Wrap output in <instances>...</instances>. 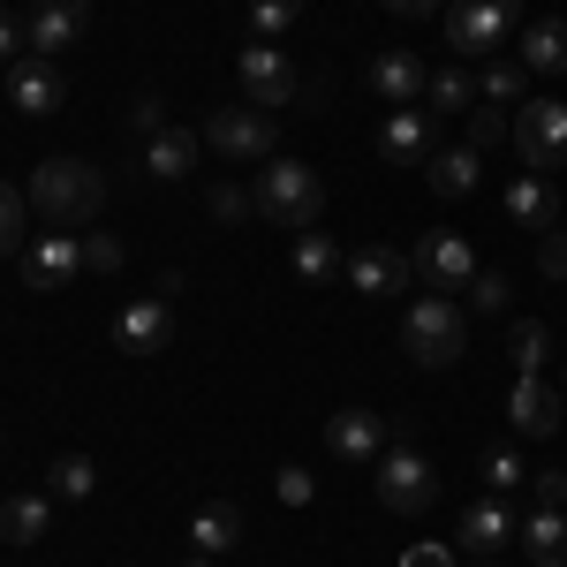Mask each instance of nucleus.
Listing matches in <instances>:
<instances>
[{
    "mask_svg": "<svg viewBox=\"0 0 567 567\" xmlns=\"http://www.w3.org/2000/svg\"><path fill=\"white\" fill-rule=\"evenodd\" d=\"M454 537H462V553H477V560H499V553H507V537H523V523L507 515V499H477V507H462Z\"/></svg>",
    "mask_w": 567,
    "mask_h": 567,
    "instance_id": "obj_15",
    "label": "nucleus"
},
{
    "mask_svg": "<svg viewBox=\"0 0 567 567\" xmlns=\"http://www.w3.org/2000/svg\"><path fill=\"white\" fill-rule=\"evenodd\" d=\"M91 484H99L91 454H61V462L45 470V492H53V499H91Z\"/></svg>",
    "mask_w": 567,
    "mask_h": 567,
    "instance_id": "obj_28",
    "label": "nucleus"
},
{
    "mask_svg": "<svg viewBox=\"0 0 567 567\" xmlns=\"http://www.w3.org/2000/svg\"><path fill=\"white\" fill-rule=\"evenodd\" d=\"M424 182H432L439 197H470V189H477V144L432 152V159H424Z\"/></svg>",
    "mask_w": 567,
    "mask_h": 567,
    "instance_id": "obj_24",
    "label": "nucleus"
},
{
    "mask_svg": "<svg viewBox=\"0 0 567 567\" xmlns=\"http://www.w3.org/2000/svg\"><path fill=\"white\" fill-rule=\"evenodd\" d=\"M0 61H8V69L23 61V16H16V8H0Z\"/></svg>",
    "mask_w": 567,
    "mask_h": 567,
    "instance_id": "obj_39",
    "label": "nucleus"
},
{
    "mask_svg": "<svg viewBox=\"0 0 567 567\" xmlns=\"http://www.w3.org/2000/svg\"><path fill=\"white\" fill-rule=\"evenodd\" d=\"M560 197H553V182L545 175H523V182H507V219L515 227H529V235H545V227H560Z\"/></svg>",
    "mask_w": 567,
    "mask_h": 567,
    "instance_id": "obj_20",
    "label": "nucleus"
},
{
    "mask_svg": "<svg viewBox=\"0 0 567 567\" xmlns=\"http://www.w3.org/2000/svg\"><path fill=\"white\" fill-rule=\"evenodd\" d=\"M560 219H567V213H560Z\"/></svg>",
    "mask_w": 567,
    "mask_h": 567,
    "instance_id": "obj_50",
    "label": "nucleus"
},
{
    "mask_svg": "<svg viewBox=\"0 0 567 567\" xmlns=\"http://www.w3.org/2000/svg\"><path fill=\"white\" fill-rule=\"evenodd\" d=\"M484 8H507V16H523V0H484Z\"/></svg>",
    "mask_w": 567,
    "mask_h": 567,
    "instance_id": "obj_46",
    "label": "nucleus"
},
{
    "mask_svg": "<svg viewBox=\"0 0 567 567\" xmlns=\"http://www.w3.org/2000/svg\"><path fill=\"white\" fill-rule=\"evenodd\" d=\"M424 84H432V69H424L409 45H386V53L371 61V91H379L386 106H416V99H424Z\"/></svg>",
    "mask_w": 567,
    "mask_h": 567,
    "instance_id": "obj_17",
    "label": "nucleus"
},
{
    "mask_svg": "<svg viewBox=\"0 0 567 567\" xmlns=\"http://www.w3.org/2000/svg\"><path fill=\"white\" fill-rule=\"evenodd\" d=\"M326 446H333V462H349V470H379V454H386V424H379V409H333Z\"/></svg>",
    "mask_w": 567,
    "mask_h": 567,
    "instance_id": "obj_12",
    "label": "nucleus"
},
{
    "mask_svg": "<svg viewBox=\"0 0 567 567\" xmlns=\"http://www.w3.org/2000/svg\"><path fill=\"white\" fill-rule=\"evenodd\" d=\"M84 265L114 272V265H122V243H114V235H91V243H84Z\"/></svg>",
    "mask_w": 567,
    "mask_h": 567,
    "instance_id": "obj_41",
    "label": "nucleus"
},
{
    "mask_svg": "<svg viewBox=\"0 0 567 567\" xmlns=\"http://www.w3.org/2000/svg\"><path fill=\"white\" fill-rule=\"evenodd\" d=\"M197 152H205V136H197V130H159L152 144H144V175H152V182H182L189 167H197Z\"/></svg>",
    "mask_w": 567,
    "mask_h": 567,
    "instance_id": "obj_21",
    "label": "nucleus"
},
{
    "mask_svg": "<svg viewBox=\"0 0 567 567\" xmlns=\"http://www.w3.org/2000/svg\"><path fill=\"white\" fill-rule=\"evenodd\" d=\"M76 265H84V243L53 227L39 250H23V280H31L39 296H53V288H69V280H76Z\"/></svg>",
    "mask_w": 567,
    "mask_h": 567,
    "instance_id": "obj_18",
    "label": "nucleus"
},
{
    "mask_svg": "<svg viewBox=\"0 0 567 567\" xmlns=\"http://www.w3.org/2000/svg\"><path fill=\"white\" fill-rule=\"evenodd\" d=\"M130 130L144 136V144H152V136L167 130V99H152V91H144V99H136V106H130Z\"/></svg>",
    "mask_w": 567,
    "mask_h": 567,
    "instance_id": "obj_36",
    "label": "nucleus"
},
{
    "mask_svg": "<svg viewBox=\"0 0 567 567\" xmlns=\"http://www.w3.org/2000/svg\"><path fill=\"white\" fill-rule=\"evenodd\" d=\"M379 152H386V167H416V159H432V122H424L416 106H393L386 130H379Z\"/></svg>",
    "mask_w": 567,
    "mask_h": 567,
    "instance_id": "obj_19",
    "label": "nucleus"
},
{
    "mask_svg": "<svg viewBox=\"0 0 567 567\" xmlns=\"http://www.w3.org/2000/svg\"><path fill=\"white\" fill-rule=\"evenodd\" d=\"M499 136H507V114H499V106H470V144H499Z\"/></svg>",
    "mask_w": 567,
    "mask_h": 567,
    "instance_id": "obj_38",
    "label": "nucleus"
},
{
    "mask_svg": "<svg viewBox=\"0 0 567 567\" xmlns=\"http://www.w3.org/2000/svg\"><path fill=\"white\" fill-rule=\"evenodd\" d=\"M515 152L529 175H553L567 159V99H523L515 114Z\"/></svg>",
    "mask_w": 567,
    "mask_h": 567,
    "instance_id": "obj_6",
    "label": "nucleus"
},
{
    "mask_svg": "<svg viewBox=\"0 0 567 567\" xmlns=\"http://www.w3.org/2000/svg\"><path fill=\"white\" fill-rule=\"evenodd\" d=\"M99 205H106V175L84 167V159H45L39 175H31V213H39L45 227H61V235L91 227Z\"/></svg>",
    "mask_w": 567,
    "mask_h": 567,
    "instance_id": "obj_1",
    "label": "nucleus"
},
{
    "mask_svg": "<svg viewBox=\"0 0 567 567\" xmlns=\"http://www.w3.org/2000/svg\"><path fill=\"white\" fill-rule=\"evenodd\" d=\"M484 567H499V560H484Z\"/></svg>",
    "mask_w": 567,
    "mask_h": 567,
    "instance_id": "obj_49",
    "label": "nucleus"
},
{
    "mask_svg": "<svg viewBox=\"0 0 567 567\" xmlns=\"http://www.w3.org/2000/svg\"><path fill=\"white\" fill-rule=\"evenodd\" d=\"M523 69L529 76H560L567 69V16H537L523 31Z\"/></svg>",
    "mask_w": 567,
    "mask_h": 567,
    "instance_id": "obj_22",
    "label": "nucleus"
},
{
    "mask_svg": "<svg viewBox=\"0 0 567 567\" xmlns=\"http://www.w3.org/2000/svg\"><path fill=\"white\" fill-rule=\"evenodd\" d=\"M0 446H8V432H0Z\"/></svg>",
    "mask_w": 567,
    "mask_h": 567,
    "instance_id": "obj_48",
    "label": "nucleus"
},
{
    "mask_svg": "<svg viewBox=\"0 0 567 567\" xmlns=\"http://www.w3.org/2000/svg\"><path fill=\"white\" fill-rule=\"evenodd\" d=\"M8 99H16L23 114H61V99H69V76H61V61H45V53H23V61L8 69Z\"/></svg>",
    "mask_w": 567,
    "mask_h": 567,
    "instance_id": "obj_14",
    "label": "nucleus"
},
{
    "mask_svg": "<svg viewBox=\"0 0 567 567\" xmlns=\"http://www.w3.org/2000/svg\"><path fill=\"white\" fill-rule=\"evenodd\" d=\"M197 136L213 144L219 159H235V167H265V159L280 152V122H272L265 106H250V99H243V106H219Z\"/></svg>",
    "mask_w": 567,
    "mask_h": 567,
    "instance_id": "obj_4",
    "label": "nucleus"
},
{
    "mask_svg": "<svg viewBox=\"0 0 567 567\" xmlns=\"http://www.w3.org/2000/svg\"><path fill=\"white\" fill-rule=\"evenodd\" d=\"M296 272H303V280H333V272H341V250H333L326 227H303V235H296Z\"/></svg>",
    "mask_w": 567,
    "mask_h": 567,
    "instance_id": "obj_27",
    "label": "nucleus"
},
{
    "mask_svg": "<svg viewBox=\"0 0 567 567\" xmlns=\"http://www.w3.org/2000/svg\"><path fill=\"white\" fill-rule=\"evenodd\" d=\"M23 205H31V189L0 182V258H16V250H23Z\"/></svg>",
    "mask_w": 567,
    "mask_h": 567,
    "instance_id": "obj_30",
    "label": "nucleus"
},
{
    "mask_svg": "<svg viewBox=\"0 0 567 567\" xmlns=\"http://www.w3.org/2000/svg\"><path fill=\"white\" fill-rule=\"evenodd\" d=\"M484 484H492V492H515V484H523V454H515V446H492V454H484Z\"/></svg>",
    "mask_w": 567,
    "mask_h": 567,
    "instance_id": "obj_34",
    "label": "nucleus"
},
{
    "mask_svg": "<svg viewBox=\"0 0 567 567\" xmlns=\"http://www.w3.org/2000/svg\"><path fill=\"white\" fill-rule=\"evenodd\" d=\"M523 553H529V567H567V515L560 507H537L523 523Z\"/></svg>",
    "mask_w": 567,
    "mask_h": 567,
    "instance_id": "obj_23",
    "label": "nucleus"
},
{
    "mask_svg": "<svg viewBox=\"0 0 567 567\" xmlns=\"http://www.w3.org/2000/svg\"><path fill=\"white\" fill-rule=\"evenodd\" d=\"M175 341V310H167V296H136L122 318H114V349L122 355H159Z\"/></svg>",
    "mask_w": 567,
    "mask_h": 567,
    "instance_id": "obj_13",
    "label": "nucleus"
},
{
    "mask_svg": "<svg viewBox=\"0 0 567 567\" xmlns=\"http://www.w3.org/2000/svg\"><path fill=\"white\" fill-rule=\"evenodd\" d=\"M484 99H492V106H523L529 99V69L523 61H492V69H484Z\"/></svg>",
    "mask_w": 567,
    "mask_h": 567,
    "instance_id": "obj_29",
    "label": "nucleus"
},
{
    "mask_svg": "<svg viewBox=\"0 0 567 567\" xmlns=\"http://www.w3.org/2000/svg\"><path fill=\"white\" fill-rule=\"evenodd\" d=\"M84 31H91V0H31V16H23V45L45 61L84 45Z\"/></svg>",
    "mask_w": 567,
    "mask_h": 567,
    "instance_id": "obj_8",
    "label": "nucleus"
},
{
    "mask_svg": "<svg viewBox=\"0 0 567 567\" xmlns=\"http://www.w3.org/2000/svg\"><path fill=\"white\" fill-rule=\"evenodd\" d=\"M424 99H432V106H446V114H470V99H477V84H470L462 69H432V84H424Z\"/></svg>",
    "mask_w": 567,
    "mask_h": 567,
    "instance_id": "obj_31",
    "label": "nucleus"
},
{
    "mask_svg": "<svg viewBox=\"0 0 567 567\" xmlns=\"http://www.w3.org/2000/svg\"><path fill=\"white\" fill-rule=\"evenodd\" d=\"M416 280V258H401V250H386V243H363L349 258V288L355 296H401Z\"/></svg>",
    "mask_w": 567,
    "mask_h": 567,
    "instance_id": "obj_16",
    "label": "nucleus"
},
{
    "mask_svg": "<svg viewBox=\"0 0 567 567\" xmlns=\"http://www.w3.org/2000/svg\"><path fill=\"white\" fill-rule=\"evenodd\" d=\"M507 31H515L507 8H484V0H454V8H446V45L470 53V61H492V53L507 45Z\"/></svg>",
    "mask_w": 567,
    "mask_h": 567,
    "instance_id": "obj_9",
    "label": "nucleus"
},
{
    "mask_svg": "<svg viewBox=\"0 0 567 567\" xmlns=\"http://www.w3.org/2000/svg\"><path fill=\"white\" fill-rule=\"evenodd\" d=\"M537 272H545V280H567V235H560V227L537 235Z\"/></svg>",
    "mask_w": 567,
    "mask_h": 567,
    "instance_id": "obj_35",
    "label": "nucleus"
},
{
    "mask_svg": "<svg viewBox=\"0 0 567 567\" xmlns=\"http://www.w3.org/2000/svg\"><path fill=\"white\" fill-rule=\"evenodd\" d=\"M250 205H258V197H243V189H213V213L227 219V227H235V219H250Z\"/></svg>",
    "mask_w": 567,
    "mask_h": 567,
    "instance_id": "obj_40",
    "label": "nucleus"
},
{
    "mask_svg": "<svg viewBox=\"0 0 567 567\" xmlns=\"http://www.w3.org/2000/svg\"><path fill=\"white\" fill-rule=\"evenodd\" d=\"M545 355H553V333L537 318H515V371H545Z\"/></svg>",
    "mask_w": 567,
    "mask_h": 567,
    "instance_id": "obj_33",
    "label": "nucleus"
},
{
    "mask_svg": "<svg viewBox=\"0 0 567 567\" xmlns=\"http://www.w3.org/2000/svg\"><path fill=\"white\" fill-rule=\"evenodd\" d=\"M189 537H197V553H205V560H213V553H235V545H243V515H235L227 499H213V507H197V515H189Z\"/></svg>",
    "mask_w": 567,
    "mask_h": 567,
    "instance_id": "obj_26",
    "label": "nucleus"
},
{
    "mask_svg": "<svg viewBox=\"0 0 567 567\" xmlns=\"http://www.w3.org/2000/svg\"><path fill=\"white\" fill-rule=\"evenodd\" d=\"M416 280L439 288V296H454V288H470V280H477V250H470L462 235H446V227H439V235L416 243Z\"/></svg>",
    "mask_w": 567,
    "mask_h": 567,
    "instance_id": "obj_11",
    "label": "nucleus"
},
{
    "mask_svg": "<svg viewBox=\"0 0 567 567\" xmlns=\"http://www.w3.org/2000/svg\"><path fill=\"white\" fill-rule=\"evenodd\" d=\"M303 23V0H250V31L258 39H280V31H296Z\"/></svg>",
    "mask_w": 567,
    "mask_h": 567,
    "instance_id": "obj_32",
    "label": "nucleus"
},
{
    "mask_svg": "<svg viewBox=\"0 0 567 567\" xmlns=\"http://www.w3.org/2000/svg\"><path fill=\"white\" fill-rule=\"evenodd\" d=\"M258 213L272 219V227H296V235H303V227L326 219V182L310 175L303 159H280V152H272L258 167Z\"/></svg>",
    "mask_w": 567,
    "mask_h": 567,
    "instance_id": "obj_3",
    "label": "nucleus"
},
{
    "mask_svg": "<svg viewBox=\"0 0 567 567\" xmlns=\"http://www.w3.org/2000/svg\"><path fill=\"white\" fill-rule=\"evenodd\" d=\"M401 349L416 355L424 371H454L462 349H470V318H462V303H454V296H416L409 318H401Z\"/></svg>",
    "mask_w": 567,
    "mask_h": 567,
    "instance_id": "obj_2",
    "label": "nucleus"
},
{
    "mask_svg": "<svg viewBox=\"0 0 567 567\" xmlns=\"http://www.w3.org/2000/svg\"><path fill=\"white\" fill-rule=\"evenodd\" d=\"M470 303H477V310H507V272H484V265H477V280H470Z\"/></svg>",
    "mask_w": 567,
    "mask_h": 567,
    "instance_id": "obj_37",
    "label": "nucleus"
},
{
    "mask_svg": "<svg viewBox=\"0 0 567 567\" xmlns=\"http://www.w3.org/2000/svg\"><path fill=\"white\" fill-rule=\"evenodd\" d=\"M235 76H243V99L250 106H296V91H303V76H296V61L280 53L272 39H258V45H243V61H235Z\"/></svg>",
    "mask_w": 567,
    "mask_h": 567,
    "instance_id": "obj_7",
    "label": "nucleus"
},
{
    "mask_svg": "<svg viewBox=\"0 0 567 567\" xmlns=\"http://www.w3.org/2000/svg\"><path fill=\"white\" fill-rule=\"evenodd\" d=\"M529 492H537V507H560V499H567V477H560V470H537V484H529Z\"/></svg>",
    "mask_w": 567,
    "mask_h": 567,
    "instance_id": "obj_42",
    "label": "nucleus"
},
{
    "mask_svg": "<svg viewBox=\"0 0 567 567\" xmlns=\"http://www.w3.org/2000/svg\"><path fill=\"white\" fill-rule=\"evenodd\" d=\"M560 409H567V386H553L545 371H523V379L507 386V424L523 439H553L560 432Z\"/></svg>",
    "mask_w": 567,
    "mask_h": 567,
    "instance_id": "obj_10",
    "label": "nucleus"
},
{
    "mask_svg": "<svg viewBox=\"0 0 567 567\" xmlns=\"http://www.w3.org/2000/svg\"><path fill=\"white\" fill-rule=\"evenodd\" d=\"M401 567H454V553H446V545H409Z\"/></svg>",
    "mask_w": 567,
    "mask_h": 567,
    "instance_id": "obj_43",
    "label": "nucleus"
},
{
    "mask_svg": "<svg viewBox=\"0 0 567 567\" xmlns=\"http://www.w3.org/2000/svg\"><path fill=\"white\" fill-rule=\"evenodd\" d=\"M45 523H53V492H23V499L0 507V537H8V545H39Z\"/></svg>",
    "mask_w": 567,
    "mask_h": 567,
    "instance_id": "obj_25",
    "label": "nucleus"
},
{
    "mask_svg": "<svg viewBox=\"0 0 567 567\" xmlns=\"http://www.w3.org/2000/svg\"><path fill=\"white\" fill-rule=\"evenodd\" d=\"M189 567H213V560H205V553H197V560H189Z\"/></svg>",
    "mask_w": 567,
    "mask_h": 567,
    "instance_id": "obj_47",
    "label": "nucleus"
},
{
    "mask_svg": "<svg viewBox=\"0 0 567 567\" xmlns=\"http://www.w3.org/2000/svg\"><path fill=\"white\" fill-rule=\"evenodd\" d=\"M386 8H393V16H432L439 0H386Z\"/></svg>",
    "mask_w": 567,
    "mask_h": 567,
    "instance_id": "obj_45",
    "label": "nucleus"
},
{
    "mask_svg": "<svg viewBox=\"0 0 567 567\" xmlns=\"http://www.w3.org/2000/svg\"><path fill=\"white\" fill-rule=\"evenodd\" d=\"M379 499H386L393 515H432L439 507V470L409 439H393L386 454H379Z\"/></svg>",
    "mask_w": 567,
    "mask_h": 567,
    "instance_id": "obj_5",
    "label": "nucleus"
},
{
    "mask_svg": "<svg viewBox=\"0 0 567 567\" xmlns=\"http://www.w3.org/2000/svg\"><path fill=\"white\" fill-rule=\"evenodd\" d=\"M280 499L303 507V499H310V470H280Z\"/></svg>",
    "mask_w": 567,
    "mask_h": 567,
    "instance_id": "obj_44",
    "label": "nucleus"
}]
</instances>
